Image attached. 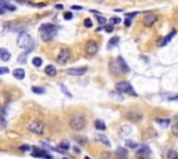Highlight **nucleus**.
Returning <instances> with one entry per match:
<instances>
[{"label": "nucleus", "instance_id": "nucleus-1", "mask_svg": "<svg viewBox=\"0 0 178 159\" xmlns=\"http://www.w3.org/2000/svg\"><path fill=\"white\" fill-rule=\"evenodd\" d=\"M68 125L74 131H82L86 126V119L82 114H73L70 116Z\"/></svg>", "mask_w": 178, "mask_h": 159}, {"label": "nucleus", "instance_id": "nucleus-2", "mask_svg": "<svg viewBox=\"0 0 178 159\" xmlns=\"http://www.w3.org/2000/svg\"><path fill=\"white\" fill-rule=\"evenodd\" d=\"M17 44H18V47H21V49L29 50V51L33 49V40L26 32H21L20 33L18 39H17Z\"/></svg>", "mask_w": 178, "mask_h": 159}, {"label": "nucleus", "instance_id": "nucleus-3", "mask_svg": "<svg viewBox=\"0 0 178 159\" xmlns=\"http://www.w3.org/2000/svg\"><path fill=\"white\" fill-rule=\"evenodd\" d=\"M115 90L118 91L120 94H129V96H132V97H138V94H136V91L134 90V87L131 86V83L127 80L118 82V83L115 85Z\"/></svg>", "mask_w": 178, "mask_h": 159}, {"label": "nucleus", "instance_id": "nucleus-4", "mask_svg": "<svg viewBox=\"0 0 178 159\" xmlns=\"http://www.w3.org/2000/svg\"><path fill=\"white\" fill-rule=\"evenodd\" d=\"M28 130L33 134H38V136L43 134L45 133V123H43V120H39V119L31 120L28 123Z\"/></svg>", "mask_w": 178, "mask_h": 159}, {"label": "nucleus", "instance_id": "nucleus-5", "mask_svg": "<svg viewBox=\"0 0 178 159\" xmlns=\"http://www.w3.org/2000/svg\"><path fill=\"white\" fill-rule=\"evenodd\" d=\"M124 118L127 120H129V122H132V123H139L143 119V114L139 109H136V108H132V109H128L124 114Z\"/></svg>", "mask_w": 178, "mask_h": 159}, {"label": "nucleus", "instance_id": "nucleus-6", "mask_svg": "<svg viewBox=\"0 0 178 159\" xmlns=\"http://www.w3.org/2000/svg\"><path fill=\"white\" fill-rule=\"evenodd\" d=\"M156 22H157V14H156L155 11H146V13L143 14L142 24H143L146 28H152Z\"/></svg>", "mask_w": 178, "mask_h": 159}, {"label": "nucleus", "instance_id": "nucleus-7", "mask_svg": "<svg viewBox=\"0 0 178 159\" xmlns=\"http://www.w3.org/2000/svg\"><path fill=\"white\" fill-rule=\"evenodd\" d=\"M98 51H99V46H98V43L95 42V40H88L85 44V53L88 57H95L96 54H98Z\"/></svg>", "mask_w": 178, "mask_h": 159}, {"label": "nucleus", "instance_id": "nucleus-8", "mask_svg": "<svg viewBox=\"0 0 178 159\" xmlns=\"http://www.w3.org/2000/svg\"><path fill=\"white\" fill-rule=\"evenodd\" d=\"M71 60V50L70 49H61V51L57 55V64L66 65Z\"/></svg>", "mask_w": 178, "mask_h": 159}, {"label": "nucleus", "instance_id": "nucleus-9", "mask_svg": "<svg viewBox=\"0 0 178 159\" xmlns=\"http://www.w3.org/2000/svg\"><path fill=\"white\" fill-rule=\"evenodd\" d=\"M114 156L115 159H128V148L127 147H118V148L115 149L114 152Z\"/></svg>", "mask_w": 178, "mask_h": 159}, {"label": "nucleus", "instance_id": "nucleus-10", "mask_svg": "<svg viewBox=\"0 0 178 159\" xmlns=\"http://www.w3.org/2000/svg\"><path fill=\"white\" fill-rule=\"evenodd\" d=\"M88 68L86 67H82V68H70L67 69V75H71V76H82V75L86 73Z\"/></svg>", "mask_w": 178, "mask_h": 159}, {"label": "nucleus", "instance_id": "nucleus-11", "mask_svg": "<svg viewBox=\"0 0 178 159\" xmlns=\"http://www.w3.org/2000/svg\"><path fill=\"white\" fill-rule=\"evenodd\" d=\"M115 61H117V65H118V68H120V72H122V73H128V72H129V67L127 65L125 60L122 58L121 55H118Z\"/></svg>", "mask_w": 178, "mask_h": 159}, {"label": "nucleus", "instance_id": "nucleus-12", "mask_svg": "<svg viewBox=\"0 0 178 159\" xmlns=\"http://www.w3.org/2000/svg\"><path fill=\"white\" fill-rule=\"evenodd\" d=\"M57 29H52V31H45V32H40V37H42L43 42H50V40L56 36Z\"/></svg>", "mask_w": 178, "mask_h": 159}, {"label": "nucleus", "instance_id": "nucleus-13", "mask_svg": "<svg viewBox=\"0 0 178 159\" xmlns=\"http://www.w3.org/2000/svg\"><path fill=\"white\" fill-rule=\"evenodd\" d=\"M32 156H35V158H43V159H53L46 151H43V149H35V148H33Z\"/></svg>", "mask_w": 178, "mask_h": 159}, {"label": "nucleus", "instance_id": "nucleus-14", "mask_svg": "<svg viewBox=\"0 0 178 159\" xmlns=\"http://www.w3.org/2000/svg\"><path fill=\"white\" fill-rule=\"evenodd\" d=\"M6 10H9V11H15L17 8H15L14 6H11V4L6 3L4 0H0V14H2V13H4Z\"/></svg>", "mask_w": 178, "mask_h": 159}, {"label": "nucleus", "instance_id": "nucleus-15", "mask_svg": "<svg viewBox=\"0 0 178 159\" xmlns=\"http://www.w3.org/2000/svg\"><path fill=\"white\" fill-rule=\"evenodd\" d=\"M131 126L129 125H122L121 127H120V130H118V134L121 137H127V136H129L131 134Z\"/></svg>", "mask_w": 178, "mask_h": 159}, {"label": "nucleus", "instance_id": "nucleus-16", "mask_svg": "<svg viewBox=\"0 0 178 159\" xmlns=\"http://www.w3.org/2000/svg\"><path fill=\"white\" fill-rule=\"evenodd\" d=\"M175 33H177V29H173L170 35H168V36H166L164 39H162V40H160V43H159V46H160V47H163V46L168 44V43H170V40H171L173 37H174V36H175Z\"/></svg>", "mask_w": 178, "mask_h": 159}, {"label": "nucleus", "instance_id": "nucleus-17", "mask_svg": "<svg viewBox=\"0 0 178 159\" xmlns=\"http://www.w3.org/2000/svg\"><path fill=\"white\" fill-rule=\"evenodd\" d=\"M150 148L148 145H143L138 149V152H136V156H150Z\"/></svg>", "mask_w": 178, "mask_h": 159}, {"label": "nucleus", "instance_id": "nucleus-18", "mask_svg": "<svg viewBox=\"0 0 178 159\" xmlns=\"http://www.w3.org/2000/svg\"><path fill=\"white\" fill-rule=\"evenodd\" d=\"M95 140H96V141H99L100 144H103V145H106V147H110V145H111V143H110L109 138H107L104 134H98V136L95 137Z\"/></svg>", "mask_w": 178, "mask_h": 159}, {"label": "nucleus", "instance_id": "nucleus-19", "mask_svg": "<svg viewBox=\"0 0 178 159\" xmlns=\"http://www.w3.org/2000/svg\"><path fill=\"white\" fill-rule=\"evenodd\" d=\"M13 76L15 79H18V80H22V79L25 78V71H24L22 68H17L13 71Z\"/></svg>", "mask_w": 178, "mask_h": 159}, {"label": "nucleus", "instance_id": "nucleus-20", "mask_svg": "<svg viewBox=\"0 0 178 159\" xmlns=\"http://www.w3.org/2000/svg\"><path fill=\"white\" fill-rule=\"evenodd\" d=\"M10 58H11L10 51L7 49H3V47H2V49H0V60H2V61H9Z\"/></svg>", "mask_w": 178, "mask_h": 159}, {"label": "nucleus", "instance_id": "nucleus-21", "mask_svg": "<svg viewBox=\"0 0 178 159\" xmlns=\"http://www.w3.org/2000/svg\"><path fill=\"white\" fill-rule=\"evenodd\" d=\"M45 73L47 75V76H56L57 73V69L54 65H47L46 68H45Z\"/></svg>", "mask_w": 178, "mask_h": 159}, {"label": "nucleus", "instance_id": "nucleus-22", "mask_svg": "<svg viewBox=\"0 0 178 159\" xmlns=\"http://www.w3.org/2000/svg\"><path fill=\"white\" fill-rule=\"evenodd\" d=\"M155 122L163 127H167L168 125H170V119H168V118H157V119H155Z\"/></svg>", "mask_w": 178, "mask_h": 159}, {"label": "nucleus", "instance_id": "nucleus-23", "mask_svg": "<svg viewBox=\"0 0 178 159\" xmlns=\"http://www.w3.org/2000/svg\"><path fill=\"white\" fill-rule=\"evenodd\" d=\"M52 29H56V26L53 25V24H42L40 25V28H39V31L40 32H45V31H52Z\"/></svg>", "mask_w": 178, "mask_h": 159}, {"label": "nucleus", "instance_id": "nucleus-24", "mask_svg": "<svg viewBox=\"0 0 178 159\" xmlns=\"http://www.w3.org/2000/svg\"><path fill=\"white\" fill-rule=\"evenodd\" d=\"M95 127H96V130H106L104 122H103V120H100V119H96L95 120Z\"/></svg>", "mask_w": 178, "mask_h": 159}, {"label": "nucleus", "instance_id": "nucleus-25", "mask_svg": "<svg viewBox=\"0 0 178 159\" xmlns=\"http://www.w3.org/2000/svg\"><path fill=\"white\" fill-rule=\"evenodd\" d=\"M118 42H120V37L118 36H114V37H113V39H110V42H109V46H107V49H113V47H114V46H117L118 44Z\"/></svg>", "mask_w": 178, "mask_h": 159}, {"label": "nucleus", "instance_id": "nucleus-26", "mask_svg": "<svg viewBox=\"0 0 178 159\" xmlns=\"http://www.w3.org/2000/svg\"><path fill=\"white\" fill-rule=\"evenodd\" d=\"M115 156L113 155L110 151H103L102 154H100V159H114Z\"/></svg>", "mask_w": 178, "mask_h": 159}, {"label": "nucleus", "instance_id": "nucleus-27", "mask_svg": "<svg viewBox=\"0 0 178 159\" xmlns=\"http://www.w3.org/2000/svg\"><path fill=\"white\" fill-rule=\"evenodd\" d=\"M29 50H26L25 53H24V54H21L20 57H18V62H20V64H25V61H26V57H28V54H29Z\"/></svg>", "mask_w": 178, "mask_h": 159}, {"label": "nucleus", "instance_id": "nucleus-28", "mask_svg": "<svg viewBox=\"0 0 178 159\" xmlns=\"http://www.w3.org/2000/svg\"><path fill=\"white\" fill-rule=\"evenodd\" d=\"M57 148L63 149V151H68V148H70V143H68V141H61V143L59 144V147H57Z\"/></svg>", "mask_w": 178, "mask_h": 159}, {"label": "nucleus", "instance_id": "nucleus-29", "mask_svg": "<svg viewBox=\"0 0 178 159\" xmlns=\"http://www.w3.org/2000/svg\"><path fill=\"white\" fill-rule=\"evenodd\" d=\"M125 145H127V148H138V143L132 141V140H127Z\"/></svg>", "mask_w": 178, "mask_h": 159}, {"label": "nucleus", "instance_id": "nucleus-30", "mask_svg": "<svg viewBox=\"0 0 178 159\" xmlns=\"http://www.w3.org/2000/svg\"><path fill=\"white\" fill-rule=\"evenodd\" d=\"M32 64L36 67V68H39L40 65H42V58L40 57H35V58L32 60Z\"/></svg>", "mask_w": 178, "mask_h": 159}, {"label": "nucleus", "instance_id": "nucleus-31", "mask_svg": "<svg viewBox=\"0 0 178 159\" xmlns=\"http://www.w3.org/2000/svg\"><path fill=\"white\" fill-rule=\"evenodd\" d=\"M32 91H33V93H36V94H43V93H45V89L33 86V87H32Z\"/></svg>", "mask_w": 178, "mask_h": 159}, {"label": "nucleus", "instance_id": "nucleus-32", "mask_svg": "<svg viewBox=\"0 0 178 159\" xmlns=\"http://www.w3.org/2000/svg\"><path fill=\"white\" fill-rule=\"evenodd\" d=\"M167 158L168 159H178V152H175V151H170V152H168V155H167Z\"/></svg>", "mask_w": 178, "mask_h": 159}, {"label": "nucleus", "instance_id": "nucleus-33", "mask_svg": "<svg viewBox=\"0 0 178 159\" xmlns=\"http://www.w3.org/2000/svg\"><path fill=\"white\" fill-rule=\"evenodd\" d=\"M60 89H61V91H63V93H64V94L67 96V97H70V98L73 97V94H71V93H70V91L67 90L66 87H64V85H60Z\"/></svg>", "mask_w": 178, "mask_h": 159}, {"label": "nucleus", "instance_id": "nucleus-34", "mask_svg": "<svg viewBox=\"0 0 178 159\" xmlns=\"http://www.w3.org/2000/svg\"><path fill=\"white\" fill-rule=\"evenodd\" d=\"M171 131H173V134H174V136L178 138V122L174 125V126L171 127Z\"/></svg>", "mask_w": 178, "mask_h": 159}, {"label": "nucleus", "instance_id": "nucleus-35", "mask_svg": "<svg viewBox=\"0 0 178 159\" xmlns=\"http://www.w3.org/2000/svg\"><path fill=\"white\" fill-rule=\"evenodd\" d=\"M64 20H67V21L73 20V13H71V11H66V13H64Z\"/></svg>", "mask_w": 178, "mask_h": 159}, {"label": "nucleus", "instance_id": "nucleus-36", "mask_svg": "<svg viewBox=\"0 0 178 159\" xmlns=\"http://www.w3.org/2000/svg\"><path fill=\"white\" fill-rule=\"evenodd\" d=\"M96 20H98V22H99L102 26H104V25H106V18H104V17L99 15V17H98V18H96Z\"/></svg>", "mask_w": 178, "mask_h": 159}, {"label": "nucleus", "instance_id": "nucleus-37", "mask_svg": "<svg viewBox=\"0 0 178 159\" xmlns=\"http://www.w3.org/2000/svg\"><path fill=\"white\" fill-rule=\"evenodd\" d=\"M84 25H85L86 28H92V25H93V24H92V20H91V18H86V20L84 21Z\"/></svg>", "mask_w": 178, "mask_h": 159}, {"label": "nucleus", "instance_id": "nucleus-38", "mask_svg": "<svg viewBox=\"0 0 178 159\" xmlns=\"http://www.w3.org/2000/svg\"><path fill=\"white\" fill-rule=\"evenodd\" d=\"M10 72V69L7 68V67H0V75H6Z\"/></svg>", "mask_w": 178, "mask_h": 159}, {"label": "nucleus", "instance_id": "nucleus-39", "mask_svg": "<svg viewBox=\"0 0 178 159\" xmlns=\"http://www.w3.org/2000/svg\"><path fill=\"white\" fill-rule=\"evenodd\" d=\"M110 21H111V24H113V25H117V24H120V22H121V20H120L118 17H113V18H111Z\"/></svg>", "mask_w": 178, "mask_h": 159}, {"label": "nucleus", "instance_id": "nucleus-40", "mask_svg": "<svg viewBox=\"0 0 178 159\" xmlns=\"http://www.w3.org/2000/svg\"><path fill=\"white\" fill-rule=\"evenodd\" d=\"M104 31H106V32H109V33H111L113 31H114V26H113V25H106L104 26Z\"/></svg>", "mask_w": 178, "mask_h": 159}, {"label": "nucleus", "instance_id": "nucleus-41", "mask_svg": "<svg viewBox=\"0 0 178 159\" xmlns=\"http://www.w3.org/2000/svg\"><path fill=\"white\" fill-rule=\"evenodd\" d=\"M20 149L21 151H29V149H32V148H31L29 145H22V147H20Z\"/></svg>", "mask_w": 178, "mask_h": 159}, {"label": "nucleus", "instance_id": "nucleus-42", "mask_svg": "<svg viewBox=\"0 0 178 159\" xmlns=\"http://www.w3.org/2000/svg\"><path fill=\"white\" fill-rule=\"evenodd\" d=\"M136 15H138V13H128V14H127V17H128V18H135Z\"/></svg>", "mask_w": 178, "mask_h": 159}, {"label": "nucleus", "instance_id": "nucleus-43", "mask_svg": "<svg viewBox=\"0 0 178 159\" xmlns=\"http://www.w3.org/2000/svg\"><path fill=\"white\" fill-rule=\"evenodd\" d=\"M131 25V18H128V17H127L125 18V26H129Z\"/></svg>", "mask_w": 178, "mask_h": 159}, {"label": "nucleus", "instance_id": "nucleus-44", "mask_svg": "<svg viewBox=\"0 0 178 159\" xmlns=\"http://www.w3.org/2000/svg\"><path fill=\"white\" fill-rule=\"evenodd\" d=\"M71 8H73V10H82V7L81 6H73Z\"/></svg>", "mask_w": 178, "mask_h": 159}, {"label": "nucleus", "instance_id": "nucleus-45", "mask_svg": "<svg viewBox=\"0 0 178 159\" xmlns=\"http://www.w3.org/2000/svg\"><path fill=\"white\" fill-rule=\"evenodd\" d=\"M74 151H75V154H81V149L78 147H74Z\"/></svg>", "mask_w": 178, "mask_h": 159}, {"label": "nucleus", "instance_id": "nucleus-46", "mask_svg": "<svg viewBox=\"0 0 178 159\" xmlns=\"http://www.w3.org/2000/svg\"><path fill=\"white\" fill-rule=\"evenodd\" d=\"M56 8H57V10H61V8H63V6H61V4H57Z\"/></svg>", "mask_w": 178, "mask_h": 159}, {"label": "nucleus", "instance_id": "nucleus-47", "mask_svg": "<svg viewBox=\"0 0 178 159\" xmlns=\"http://www.w3.org/2000/svg\"><path fill=\"white\" fill-rule=\"evenodd\" d=\"M18 3H28V0H17Z\"/></svg>", "mask_w": 178, "mask_h": 159}, {"label": "nucleus", "instance_id": "nucleus-48", "mask_svg": "<svg viewBox=\"0 0 178 159\" xmlns=\"http://www.w3.org/2000/svg\"><path fill=\"white\" fill-rule=\"evenodd\" d=\"M170 100L174 101V100H178V96H174V97H170Z\"/></svg>", "mask_w": 178, "mask_h": 159}, {"label": "nucleus", "instance_id": "nucleus-49", "mask_svg": "<svg viewBox=\"0 0 178 159\" xmlns=\"http://www.w3.org/2000/svg\"><path fill=\"white\" fill-rule=\"evenodd\" d=\"M95 2H96V3H104L106 0H95Z\"/></svg>", "mask_w": 178, "mask_h": 159}, {"label": "nucleus", "instance_id": "nucleus-50", "mask_svg": "<svg viewBox=\"0 0 178 159\" xmlns=\"http://www.w3.org/2000/svg\"><path fill=\"white\" fill-rule=\"evenodd\" d=\"M85 159H91V158H89V156H86V158H85Z\"/></svg>", "mask_w": 178, "mask_h": 159}, {"label": "nucleus", "instance_id": "nucleus-51", "mask_svg": "<svg viewBox=\"0 0 178 159\" xmlns=\"http://www.w3.org/2000/svg\"><path fill=\"white\" fill-rule=\"evenodd\" d=\"M64 159H67V158H64Z\"/></svg>", "mask_w": 178, "mask_h": 159}]
</instances>
